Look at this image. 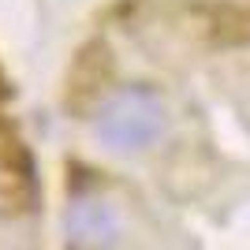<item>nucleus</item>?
Returning a JSON list of instances; mask_svg holds the SVG:
<instances>
[{
    "instance_id": "1",
    "label": "nucleus",
    "mask_w": 250,
    "mask_h": 250,
    "mask_svg": "<svg viewBox=\"0 0 250 250\" xmlns=\"http://www.w3.org/2000/svg\"><path fill=\"white\" fill-rule=\"evenodd\" d=\"M161 131H165V108L146 90L124 94L101 120L104 142L116 149H146L149 142H157Z\"/></svg>"
}]
</instances>
